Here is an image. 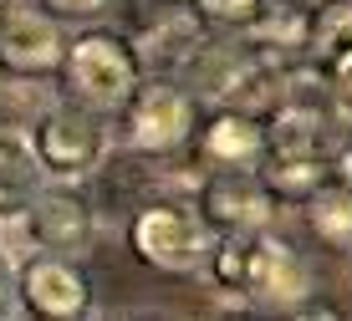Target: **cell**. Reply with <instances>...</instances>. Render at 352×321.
Returning a JSON list of instances; mask_svg holds the SVG:
<instances>
[{"label": "cell", "instance_id": "obj_1", "mask_svg": "<svg viewBox=\"0 0 352 321\" xmlns=\"http://www.w3.org/2000/svg\"><path fill=\"white\" fill-rule=\"evenodd\" d=\"M62 71H67V92L92 113H118L128 102V92L138 87L143 67L133 56V46L113 31H87L62 52Z\"/></svg>", "mask_w": 352, "mask_h": 321}, {"label": "cell", "instance_id": "obj_2", "mask_svg": "<svg viewBox=\"0 0 352 321\" xmlns=\"http://www.w3.org/2000/svg\"><path fill=\"white\" fill-rule=\"evenodd\" d=\"M133 250H138L143 265L168 270V276H189V270H204V255L214 245V230L204 225L199 209L184 204H148L133 214L128 230Z\"/></svg>", "mask_w": 352, "mask_h": 321}, {"label": "cell", "instance_id": "obj_3", "mask_svg": "<svg viewBox=\"0 0 352 321\" xmlns=\"http://www.w3.org/2000/svg\"><path fill=\"white\" fill-rule=\"evenodd\" d=\"M31 153L41 164V179L72 184V179H87L107 158V133L92 118V107H52L31 128Z\"/></svg>", "mask_w": 352, "mask_h": 321}, {"label": "cell", "instance_id": "obj_4", "mask_svg": "<svg viewBox=\"0 0 352 321\" xmlns=\"http://www.w3.org/2000/svg\"><path fill=\"white\" fill-rule=\"evenodd\" d=\"M16 234H21L26 250L77 261L92 245V209L72 189H46V184H36V194L26 199V209H21V219H16Z\"/></svg>", "mask_w": 352, "mask_h": 321}, {"label": "cell", "instance_id": "obj_5", "mask_svg": "<svg viewBox=\"0 0 352 321\" xmlns=\"http://www.w3.org/2000/svg\"><path fill=\"white\" fill-rule=\"evenodd\" d=\"M240 296L250 306H265V311H296L311 296V270L286 240H276L271 230H256V234H245V280H240Z\"/></svg>", "mask_w": 352, "mask_h": 321}, {"label": "cell", "instance_id": "obj_6", "mask_svg": "<svg viewBox=\"0 0 352 321\" xmlns=\"http://www.w3.org/2000/svg\"><path fill=\"white\" fill-rule=\"evenodd\" d=\"M199 214L220 234H256L276 219V194L256 168H220L199 184Z\"/></svg>", "mask_w": 352, "mask_h": 321}, {"label": "cell", "instance_id": "obj_7", "mask_svg": "<svg viewBox=\"0 0 352 321\" xmlns=\"http://www.w3.org/2000/svg\"><path fill=\"white\" fill-rule=\"evenodd\" d=\"M128 113V143L138 153H174V148L189 143V122H194V107L189 97L168 82H138L123 102Z\"/></svg>", "mask_w": 352, "mask_h": 321}, {"label": "cell", "instance_id": "obj_8", "mask_svg": "<svg viewBox=\"0 0 352 321\" xmlns=\"http://www.w3.org/2000/svg\"><path fill=\"white\" fill-rule=\"evenodd\" d=\"M62 26L36 5H16L6 0L0 10V67H10L16 77H46L62 67Z\"/></svg>", "mask_w": 352, "mask_h": 321}, {"label": "cell", "instance_id": "obj_9", "mask_svg": "<svg viewBox=\"0 0 352 321\" xmlns=\"http://www.w3.org/2000/svg\"><path fill=\"white\" fill-rule=\"evenodd\" d=\"M16 296L26 311L46 316V321H77L92 306V291L82 280V270L67 255H41V250H36V261H26L16 270Z\"/></svg>", "mask_w": 352, "mask_h": 321}, {"label": "cell", "instance_id": "obj_10", "mask_svg": "<svg viewBox=\"0 0 352 321\" xmlns=\"http://www.w3.org/2000/svg\"><path fill=\"white\" fill-rule=\"evenodd\" d=\"M199 46H204V21L194 16V5H168L164 16L138 36L133 56L148 71H174V67H184Z\"/></svg>", "mask_w": 352, "mask_h": 321}, {"label": "cell", "instance_id": "obj_11", "mask_svg": "<svg viewBox=\"0 0 352 321\" xmlns=\"http://www.w3.org/2000/svg\"><path fill=\"white\" fill-rule=\"evenodd\" d=\"M307 67L332 87L337 77L352 71V0H327L317 5V21H307Z\"/></svg>", "mask_w": 352, "mask_h": 321}, {"label": "cell", "instance_id": "obj_12", "mask_svg": "<svg viewBox=\"0 0 352 321\" xmlns=\"http://www.w3.org/2000/svg\"><path fill=\"white\" fill-rule=\"evenodd\" d=\"M281 82H286V67H281V61H276L271 52H250V56H240L235 67H230L225 77L210 87V92L220 97L225 107L256 113V107L281 102Z\"/></svg>", "mask_w": 352, "mask_h": 321}, {"label": "cell", "instance_id": "obj_13", "mask_svg": "<svg viewBox=\"0 0 352 321\" xmlns=\"http://www.w3.org/2000/svg\"><path fill=\"white\" fill-rule=\"evenodd\" d=\"M265 153V128L256 122V113L225 107L220 118L204 128V158L220 168H256Z\"/></svg>", "mask_w": 352, "mask_h": 321}, {"label": "cell", "instance_id": "obj_14", "mask_svg": "<svg viewBox=\"0 0 352 321\" xmlns=\"http://www.w3.org/2000/svg\"><path fill=\"white\" fill-rule=\"evenodd\" d=\"M265 153H286V158L327 153V118H322V107L301 102V97H281L271 128H265Z\"/></svg>", "mask_w": 352, "mask_h": 321}, {"label": "cell", "instance_id": "obj_15", "mask_svg": "<svg viewBox=\"0 0 352 321\" xmlns=\"http://www.w3.org/2000/svg\"><path fill=\"white\" fill-rule=\"evenodd\" d=\"M261 184L276 194V199H301L327 184V153H307V158H286V153H261Z\"/></svg>", "mask_w": 352, "mask_h": 321}, {"label": "cell", "instance_id": "obj_16", "mask_svg": "<svg viewBox=\"0 0 352 321\" xmlns=\"http://www.w3.org/2000/svg\"><path fill=\"white\" fill-rule=\"evenodd\" d=\"M307 214H311L317 240H327L332 250H352V189L347 184H322L307 199Z\"/></svg>", "mask_w": 352, "mask_h": 321}, {"label": "cell", "instance_id": "obj_17", "mask_svg": "<svg viewBox=\"0 0 352 321\" xmlns=\"http://www.w3.org/2000/svg\"><path fill=\"white\" fill-rule=\"evenodd\" d=\"M189 5H194V16L210 21V26L250 31V26H261V21L276 10V0H189Z\"/></svg>", "mask_w": 352, "mask_h": 321}, {"label": "cell", "instance_id": "obj_18", "mask_svg": "<svg viewBox=\"0 0 352 321\" xmlns=\"http://www.w3.org/2000/svg\"><path fill=\"white\" fill-rule=\"evenodd\" d=\"M0 168H6V174H16V179L41 184V164H36V153H31V133L0 128Z\"/></svg>", "mask_w": 352, "mask_h": 321}, {"label": "cell", "instance_id": "obj_19", "mask_svg": "<svg viewBox=\"0 0 352 321\" xmlns=\"http://www.w3.org/2000/svg\"><path fill=\"white\" fill-rule=\"evenodd\" d=\"M16 270H21V234L16 225H0V311L16 296Z\"/></svg>", "mask_w": 352, "mask_h": 321}, {"label": "cell", "instance_id": "obj_20", "mask_svg": "<svg viewBox=\"0 0 352 321\" xmlns=\"http://www.w3.org/2000/svg\"><path fill=\"white\" fill-rule=\"evenodd\" d=\"M31 194H36L31 179H16V174H6V168H0V225H16Z\"/></svg>", "mask_w": 352, "mask_h": 321}, {"label": "cell", "instance_id": "obj_21", "mask_svg": "<svg viewBox=\"0 0 352 321\" xmlns=\"http://www.w3.org/2000/svg\"><path fill=\"white\" fill-rule=\"evenodd\" d=\"M46 10H56V16H67V21H92L97 10L107 5V0H41Z\"/></svg>", "mask_w": 352, "mask_h": 321}, {"label": "cell", "instance_id": "obj_22", "mask_svg": "<svg viewBox=\"0 0 352 321\" xmlns=\"http://www.w3.org/2000/svg\"><path fill=\"white\" fill-rule=\"evenodd\" d=\"M327 179H337V184L352 189V148H337V153L327 158Z\"/></svg>", "mask_w": 352, "mask_h": 321}, {"label": "cell", "instance_id": "obj_23", "mask_svg": "<svg viewBox=\"0 0 352 321\" xmlns=\"http://www.w3.org/2000/svg\"><path fill=\"white\" fill-rule=\"evenodd\" d=\"M332 102H337V113H342V122L352 128V71L332 82Z\"/></svg>", "mask_w": 352, "mask_h": 321}, {"label": "cell", "instance_id": "obj_24", "mask_svg": "<svg viewBox=\"0 0 352 321\" xmlns=\"http://www.w3.org/2000/svg\"><path fill=\"white\" fill-rule=\"evenodd\" d=\"M164 5H189V0H164Z\"/></svg>", "mask_w": 352, "mask_h": 321}, {"label": "cell", "instance_id": "obj_25", "mask_svg": "<svg viewBox=\"0 0 352 321\" xmlns=\"http://www.w3.org/2000/svg\"><path fill=\"white\" fill-rule=\"evenodd\" d=\"M311 5H327V0H311Z\"/></svg>", "mask_w": 352, "mask_h": 321}, {"label": "cell", "instance_id": "obj_26", "mask_svg": "<svg viewBox=\"0 0 352 321\" xmlns=\"http://www.w3.org/2000/svg\"><path fill=\"white\" fill-rule=\"evenodd\" d=\"M0 10H6V0H0Z\"/></svg>", "mask_w": 352, "mask_h": 321}]
</instances>
